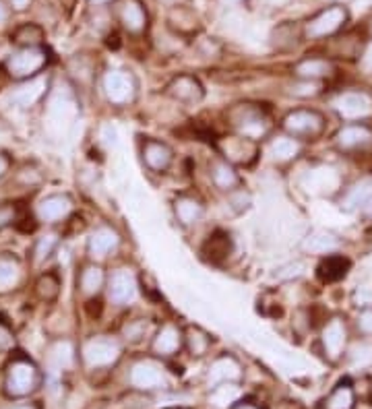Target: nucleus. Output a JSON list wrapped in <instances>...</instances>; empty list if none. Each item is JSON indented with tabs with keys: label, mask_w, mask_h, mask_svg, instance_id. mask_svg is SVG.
Instances as JSON below:
<instances>
[{
	"label": "nucleus",
	"mask_w": 372,
	"mask_h": 409,
	"mask_svg": "<svg viewBox=\"0 0 372 409\" xmlns=\"http://www.w3.org/2000/svg\"><path fill=\"white\" fill-rule=\"evenodd\" d=\"M348 8L342 4H333L323 8L319 15H315L306 27H304V35L310 39H321V37H329L333 33H337L346 23H348Z\"/></svg>",
	"instance_id": "obj_13"
},
{
	"label": "nucleus",
	"mask_w": 372,
	"mask_h": 409,
	"mask_svg": "<svg viewBox=\"0 0 372 409\" xmlns=\"http://www.w3.org/2000/svg\"><path fill=\"white\" fill-rule=\"evenodd\" d=\"M331 110L344 122H366L372 118V91L371 89H346L331 100Z\"/></svg>",
	"instance_id": "obj_4"
},
{
	"label": "nucleus",
	"mask_w": 372,
	"mask_h": 409,
	"mask_svg": "<svg viewBox=\"0 0 372 409\" xmlns=\"http://www.w3.org/2000/svg\"><path fill=\"white\" fill-rule=\"evenodd\" d=\"M242 376H245V372H242V364L238 362V358L232 354H222L211 362V366L207 370V385H209V389H215L220 385L240 383Z\"/></svg>",
	"instance_id": "obj_16"
},
{
	"label": "nucleus",
	"mask_w": 372,
	"mask_h": 409,
	"mask_svg": "<svg viewBox=\"0 0 372 409\" xmlns=\"http://www.w3.org/2000/svg\"><path fill=\"white\" fill-rule=\"evenodd\" d=\"M362 69L366 73H372V42L366 46L364 54H362Z\"/></svg>",
	"instance_id": "obj_51"
},
{
	"label": "nucleus",
	"mask_w": 372,
	"mask_h": 409,
	"mask_svg": "<svg viewBox=\"0 0 372 409\" xmlns=\"http://www.w3.org/2000/svg\"><path fill=\"white\" fill-rule=\"evenodd\" d=\"M354 298H356L358 306H364V308H366V306H371L372 304V291L366 285L360 287V289H356V296H354Z\"/></svg>",
	"instance_id": "obj_49"
},
{
	"label": "nucleus",
	"mask_w": 372,
	"mask_h": 409,
	"mask_svg": "<svg viewBox=\"0 0 372 409\" xmlns=\"http://www.w3.org/2000/svg\"><path fill=\"white\" fill-rule=\"evenodd\" d=\"M48 87H50V83H48V79H44V77L29 79V81L23 83L19 89H15L12 102H15L17 106H21V108H31V106H35V104L48 93Z\"/></svg>",
	"instance_id": "obj_29"
},
{
	"label": "nucleus",
	"mask_w": 372,
	"mask_h": 409,
	"mask_svg": "<svg viewBox=\"0 0 372 409\" xmlns=\"http://www.w3.org/2000/svg\"><path fill=\"white\" fill-rule=\"evenodd\" d=\"M170 25H172L178 33H193V31H197V17H195L191 10L178 6V8H174L172 15H170Z\"/></svg>",
	"instance_id": "obj_39"
},
{
	"label": "nucleus",
	"mask_w": 372,
	"mask_h": 409,
	"mask_svg": "<svg viewBox=\"0 0 372 409\" xmlns=\"http://www.w3.org/2000/svg\"><path fill=\"white\" fill-rule=\"evenodd\" d=\"M8 409H37L35 406H17V408H8Z\"/></svg>",
	"instance_id": "obj_58"
},
{
	"label": "nucleus",
	"mask_w": 372,
	"mask_h": 409,
	"mask_svg": "<svg viewBox=\"0 0 372 409\" xmlns=\"http://www.w3.org/2000/svg\"><path fill=\"white\" fill-rule=\"evenodd\" d=\"M356 391L350 381H339L333 391L319 403V409H354Z\"/></svg>",
	"instance_id": "obj_31"
},
{
	"label": "nucleus",
	"mask_w": 372,
	"mask_h": 409,
	"mask_svg": "<svg viewBox=\"0 0 372 409\" xmlns=\"http://www.w3.org/2000/svg\"><path fill=\"white\" fill-rule=\"evenodd\" d=\"M139 155L143 165L151 174H168L174 165V149L155 136H141L139 138Z\"/></svg>",
	"instance_id": "obj_11"
},
{
	"label": "nucleus",
	"mask_w": 372,
	"mask_h": 409,
	"mask_svg": "<svg viewBox=\"0 0 372 409\" xmlns=\"http://www.w3.org/2000/svg\"><path fill=\"white\" fill-rule=\"evenodd\" d=\"M372 194V182L362 180L356 182L354 186H350L344 197H342V209L344 211H360L364 207V203L369 201V197Z\"/></svg>",
	"instance_id": "obj_32"
},
{
	"label": "nucleus",
	"mask_w": 372,
	"mask_h": 409,
	"mask_svg": "<svg viewBox=\"0 0 372 409\" xmlns=\"http://www.w3.org/2000/svg\"><path fill=\"white\" fill-rule=\"evenodd\" d=\"M350 271V261L339 257V255H329L323 259V263L319 265V277L327 283H333V281H339L344 279L346 275Z\"/></svg>",
	"instance_id": "obj_33"
},
{
	"label": "nucleus",
	"mask_w": 372,
	"mask_h": 409,
	"mask_svg": "<svg viewBox=\"0 0 372 409\" xmlns=\"http://www.w3.org/2000/svg\"><path fill=\"white\" fill-rule=\"evenodd\" d=\"M21 265L15 257H0V293H6L19 285Z\"/></svg>",
	"instance_id": "obj_35"
},
{
	"label": "nucleus",
	"mask_w": 372,
	"mask_h": 409,
	"mask_svg": "<svg viewBox=\"0 0 372 409\" xmlns=\"http://www.w3.org/2000/svg\"><path fill=\"white\" fill-rule=\"evenodd\" d=\"M172 213L178 226L182 228H195L205 217V203L201 197L191 192H180L172 201Z\"/></svg>",
	"instance_id": "obj_17"
},
{
	"label": "nucleus",
	"mask_w": 372,
	"mask_h": 409,
	"mask_svg": "<svg viewBox=\"0 0 372 409\" xmlns=\"http://www.w3.org/2000/svg\"><path fill=\"white\" fill-rule=\"evenodd\" d=\"M4 19H6V10H4V6L0 4V25L4 23Z\"/></svg>",
	"instance_id": "obj_57"
},
{
	"label": "nucleus",
	"mask_w": 372,
	"mask_h": 409,
	"mask_svg": "<svg viewBox=\"0 0 372 409\" xmlns=\"http://www.w3.org/2000/svg\"><path fill=\"white\" fill-rule=\"evenodd\" d=\"M302 186L312 194L327 197V194H333L342 188V176L333 167L319 165V167H312L304 174Z\"/></svg>",
	"instance_id": "obj_19"
},
{
	"label": "nucleus",
	"mask_w": 372,
	"mask_h": 409,
	"mask_svg": "<svg viewBox=\"0 0 372 409\" xmlns=\"http://www.w3.org/2000/svg\"><path fill=\"white\" fill-rule=\"evenodd\" d=\"M228 127L234 135L245 136L250 140H265L273 136V118L269 114V110L263 104H254V102H240L234 104L228 114H226Z\"/></svg>",
	"instance_id": "obj_1"
},
{
	"label": "nucleus",
	"mask_w": 372,
	"mask_h": 409,
	"mask_svg": "<svg viewBox=\"0 0 372 409\" xmlns=\"http://www.w3.org/2000/svg\"><path fill=\"white\" fill-rule=\"evenodd\" d=\"M73 354L75 352H73V345L69 341H58L50 352V360L56 368H67L73 362Z\"/></svg>",
	"instance_id": "obj_43"
},
{
	"label": "nucleus",
	"mask_w": 372,
	"mask_h": 409,
	"mask_svg": "<svg viewBox=\"0 0 372 409\" xmlns=\"http://www.w3.org/2000/svg\"><path fill=\"white\" fill-rule=\"evenodd\" d=\"M149 331H151V318L136 316V318H130V320L124 322L123 329H121V335H123V339L128 345H136V343L145 341Z\"/></svg>",
	"instance_id": "obj_34"
},
{
	"label": "nucleus",
	"mask_w": 372,
	"mask_h": 409,
	"mask_svg": "<svg viewBox=\"0 0 372 409\" xmlns=\"http://www.w3.org/2000/svg\"><path fill=\"white\" fill-rule=\"evenodd\" d=\"M184 349V327L176 322H161L153 335H151V345L149 352L153 358L159 360H170L178 356Z\"/></svg>",
	"instance_id": "obj_12"
},
{
	"label": "nucleus",
	"mask_w": 372,
	"mask_h": 409,
	"mask_svg": "<svg viewBox=\"0 0 372 409\" xmlns=\"http://www.w3.org/2000/svg\"><path fill=\"white\" fill-rule=\"evenodd\" d=\"M230 2H238V0H230Z\"/></svg>",
	"instance_id": "obj_60"
},
{
	"label": "nucleus",
	"mask_w": 372,
	"mask_h": 409,
	"mask_svg": "<svg viewBox=\"0 0 372 409\" xmlns=\"http://www.w3.org/2000/svg\"><path fill=\"white\" fill-rule=\"evenodd\" d=\"M211 401L218 408H232L238 401V383H228L211 389Z\"/></svg>",
	"instance_id": "obj_40"
},
{
	"label": "nucleus",
	"mask_w": 372,
	"mask_h": 409,
	"mask_svg": "<svg viewBox=\"0 0 372 409\" xmlns=\"http://www.w3.org/2000/svg\"><path fill=\"white\" fill-rule=\"evenodd\" d=\"M73 211V201L69 194H52L46 197L39 205H37V219L46 221V224H56L62 221L71 215Z\"/></svg>",
	"instance_id": "obj_24"
},
{
	"label": "nucleus",
	"mask_w": 372,
	"mask_h": 409,
	"mask_svg": "<svg viewBox=\"0 0 372 409\" xmlns=\"http://www.w3.org/2000/svg\"><path fill=\"white\" fill-rule=\"evenodd\" d=\"M207 172H209V180H211V184H213L220 192L230 194V192L238 190L240 186H245V182H242V176H240L238 167H236V165H232L230 161L222 159V157H218V159L209 161Z\"/></svg>",
	"instance_id": "obj_20"
},
{
	"label": "nucleus",
	"mask_w": 372,
	"mask_h": 409,
	"mask_svg": "<svg viewBox=\"0 0 372 409\" xmlns=\"http://www.w3.org/2000/svg\"><path fill=\"white\" fill-rule=\"evenodd\" d=\"M50 62V54L48 50L35 46V48H21L19 52L10 54L6 58V73L12 79L19 81H29L33 79L46 64Z\"/></svg>",
	"instance_id": "obj_10"
},
{
	"label": "nucleus",
	"mask_w": 372,
	"mask_h": 409,
	"mask_svg": "<svg viewBox=\"0 0 372 409\" xmlns=\"http://www.w3.org/2000/svg\"><path fill=\"white\" fill-rule=\"evenodd\" d=\"M230 409H265V408H260L256 401H252V399H238L234 406Z\"/></svg>",
	"instance_id": "obj_52"
},
{
	"label": "nucleus",
	"mask_w": 372,
	"mask_h": 409,
	"mask_svg": "<svg viewBox=\"0 0 372 409\" xmlns=\"http://www.w3.org/2000/svg\"><path fill=\"white\" fill-rule=\"evenodd\" d=\"M8 165H10V161H8V157L4 155V153H0V178L6 174V170H8Z\"/></svg>",
	"instance_id": "obj_54"
},
{
	"label": "nucleus",
	"mask_w": 372,
	"mask_h": 409,
	"mask_svg": "<svg viewBox=\"0 0 372 409\" xmlns=\"http://www.w3.org/2000/svg\"><path fill=\"white\" fill-rule=\"evenodd\" d=\"M325 91L323 81H306V79H296L292 85H287L285 93L298 100H312L319 98Z\"/></svg>",
	"instance_id": "obj_38"
},
{
	"label": "nucleus",
	"mask_w": 372,
	"mask_h": 409,
	"mask_svg": "<svg viewBox=\"0 0 372 409\" xmlns=\"http://www.w3.org/2000/svg\"><path fill=\"white\" fill-rule=\"evenodd\" d=\"M327 129V118L315 108H294L279 120V131L298 140H317Z\"/></svg>",
	"instance_id": "obj_2"
},
{
	"label": "nucleus",
	"mask_w": 372,
	"mask_h": 409,
	"mask_svg": "<svg viewBox=\"0 0 372 409\" xmlns=\"http://www.w3.org/2000/svg\"><path fill=\"white\" fill-rule=\"evenodd\" d=\"M342 242L335 234L331 232H325V230H319V232H312L304 238L302 242V251L308 253V255H315V257H329V255H335L339 251Z\"/></svg>",
	"instance_id": "obj_26"
},
{
	"label": "nucleus",
	"mask_w": 372,
	"mask_h": 409,
	"mask_svg": "<svg viewBox=\"0 0 372 409\" xmlns=\"http://www.w3.org/2000/svg\"><path fill=\"white\" fill-rule=\"evenodd\" d=\"M10 345H12V333L8 331V327H6V325H2V322H0V349L10 347Z\"/></svg>",
	"instance_id": "obj_50"
},
{
	"label": "nucleus",
	"mask_w": 372,
	"mask_h": 409,
	"mask_svg": "<svg viewBox=\"0 0 372 409\" xmlns=\"http://www.w3.org/2000/svg\"><path fill=\"white\" fill-rule=\"evenodd\" d=\"M271 42L277 50H292L296 46V33L292 25H281L273 31Z\"/></svg>",
	"instance_id": "obj_44"
},
{
	"label": "nucleus",
	"mask_w": 372,
	"mask_h": 409,
	"mask_svg": "<svg viewBox=\"0 0 372 409\" xmlns=\"http://www.w3.org/2000/svg\"><path fill=\"white\" fill-rule=\"evenodd\" d=\"M19 219V207L15 203H0V232L15 226Z\"/></svg>",
	"instance_id": "obj_46"
},
{
	"label": "nucleus",
	"mask_w": 372,
	"mask_h": 409,
	"mask_svg": "<svg viewBox=\"0 0 372 409\" xmlns=\"http://www.w3.org/2000/svg\"><path fill=\"white\" fill-rule=\"evenodd\" d=\"M346 358L352 370H369L372 368V343H354L346 352Z\"/></svg>",
	"instance_id": "obj_37"
},
{
	"label": "nucleus",
	"mask_w": 372,
	"mask_h": 409,
	"mask_svg": "<svg viewBox=\"0 0 372 409\" xmlns=\"http://www.w3.org/2000/svg\"><path fill=\"white\" fill-rule=\"evenodd\" d=\"M108 283V277H106V271L98 265V263H89L85 265L79 277H77V287L79 291L85 296V298H96L102 293V289L106 287Z\"/></svg>",
	"instance_id": "obj_27"
},
{
	"label": "nucleus",
	"mask_w": 372,
	"mask_h": 409,
	"mask_svg": "<svg viewBox=\"0 0 372 409\" xmlns=\"http://www.w3.org/2000/svg\"><path fill=\"white\" fill-rule=\"evenodd\" d=\"M104 140L108 143V145H116V131H114V127H106L104 129Z\"/></svg>",
	"instance_id": "obj_53"
},
{
	"label": "nucleus",
	"mask_w": 372,
	"mask_h": 409,
	"mask_svg": "<svg viewBox=\"0 0 372 409\" xmlns=\"http://www.w3.org/2000/svg\"><path fill=\"white\" fill-rule=\"evenodd\" d=\"M252 205V194L248 192L245 186H240L238 190L228 194V207L236 213V215H245Z\"/></svg>",
	"instance_id": "obj_42"
},
{
	"label": "nucleus",
	"mask_w": 372,
	"mask_h": 409,
	"mask_svg": "<svg viewBox=\"0 0 372 409\" xmlns=\"http://www.w3.org/2000/svg\"><path fill=\"white\" fill-rule=\"evenodd\" d=\"M39 383H42V374H39L37 366L29 358L19 356L6 368L4 393L12 399H21V397L35 393Z\"/></svg>",
	"instance_id": "obj_3"
},
{
	"label": "nucleus",
	"mask_w": 372,
	"mask_h": 409,
	"mask_svg": "<svg viewBox=\"0 0 372 409\" xmlns=\"http://www.w3.org/2000/svg\"><path fill=\"white\" fill-rule=\"evenodd\" d=\"M163 93L184 106H197L205 100V87L195 75H176L166 85Z\"/></svg>",
	"instance_id": "obj_15"
},
{
	"label": "nucleus",
	"mask_w": 372,
	"mask_h": 409,
	"mask_svg": "<svg viewBox=\"0 0 372 409\" xmlns=\"http://www.w3.org/2000/svg\"><path fill=\"white\" fill-rule=\"evenodd\" d=\"M215 149L222 159L230 161L236 167H252L260 157V147L256 140H250L234 133L218 138Z\"/></svg>",
	"instance_id": "obj_9"
},
{
	"label": "nucleus",
	"mask_w": 372,
	"mask_h": 409,
	"mask_svg": "<svg viewBox=\"0 0 372 409\" xmlns=\"http://www.w3.org/2000/svg\"><path fill=\"white\" fill-rule=\"evenodd\" d=\"M83 362L87 368L98 370V368H112L121 362L123 358V343L116 337L110 335H96L85 341L81 349Z\"/></svg>",
	"instance_id": "obj_7"
},
{
	"label": "nucleus",
	"mask_w": 372,
	"mask_h": 409,
	"mask_svg": "<svg viewBox=\"0 0 372 409\" xmlns=\"http://www.w3.org/2000/svg\"><path fill=\"white\" fill-rule=\"evenodd\" d=\"M302 271H304V265L298 263V261H294V263H287L281 269H277L275 277H279V279H296V277L302 275Z\"/></svg>",
	"instance_id": "obj_48"
},
{
	"label": "nucleus",
	"mask_w": 372,
	"mask_h": 409,
	"mask_svg": "<svg viewBox=\"0 0 372 409\" xmlns=\"http://www.w3.org/2000/svg\"><path fill=\"white\" fill-rule=\"evenodd\" d=\"M42 39H44V31L33 23H27L15 31V42L23 48H35L42 44Z\"/></svg>",
	"instance_id": "obj_41"
},
{
	"label": "nucleus",
	"mask_w": 372,
	"mask_h": 409,
	"mask_svg": "<svg viewBox=\"0 0 372 409\" xmlns=\"http://www.w3.org/2000/svg\"><path fill=\"white\" fill-rule=\"evenodd\" d=\"M362 213H364L366 217H372V194L369 197V201L364 203V207H362Z\"/></svg>",
	"instance_id": "obj_56"
},
{
	"label": "nucleus",
	"mask_w": 372,
	"mask_h": 409,
	"mask_svg": "<svg viewBox=\"0 0 372 409\" xmlns=\"http://www.w3.org/2000/svg\"><path fill=\"white\" fill-rule=\"evenodd\" d=\"M121 242H123V238L112 226H102L89 236V240H87V255L94 261L108 259L112 253H116L121 248Z\"/></svg>",
	"instance_id": "obj_21"
},
{
	"label": "nucleus",
	"mask_w": 372,
	"mask_h": 409,
	"mask_svg": "<svg viewBox=\"0 0 372 409\" xmlns=\"http://www.w3.org/2000/svg\"><path fill=\"white\" fill-rule=\"evenodd\" d=\"M60 287H62V283L56 273H44L35 281V296L42 302H54L60 296Z\"/></svg>",
	"instance_id": "obj_36"
},
{
	"label": "nucleus",
	"mask_w": 372,
	"mask_h": 409,
	"mask_svg": "<svg viewBox=\"0 0 372 409\" xmlns=\"http://www.w3.org/2000/svg\"><path fill=\"white\" fill-rule=\"evenodd\" d=\"M102 91L112 106L126 108L132 106L139 98V81L130 71L112 69L102 77Z\"/></svg>",
	"instance_id": "obj_6"
},
{
	"label": "nucleus",
	"mask_w": 372,
	"mask_h": 409,
	"mask_svg": "<svg viewBox=\"0 0 372 409\" xmlns=\"http://www.w3.org/2000/svg\"><path fill=\"white\" fill-rule=\"evenodd\" d=\"M108 298L114 306H130L139 296V279L132 269L123 267L112 271L106 283Z\"/></svg>",
	"instance_id": "obj_14"
},
{
	"label": "nucleus",
	"mask_w": 372,
	"mask_h": 409,
	"mask_svg": "<svg viewBox=\"0 0 372 409\" xmlns=\"http://www.w3.org/2000/svg\"><path fill=\"white\" fill-rule=\"evenodd\" d=\"M203 259L211 265H224L226 259L232 255V238L226 232H215L203 244Z\"/></svg>",
	"instance_id": "obj_28"
},
{
	"label": "nucleus",
	"mask_w": 372,
	"mask_h": 409,
	"mask_svg": "<svg viewBox=\"0 0 372 409\" xmlns=\"http://www.w3.org/2000/svg\"><path fill=\"white\" fill-rule=\"evenodd\" d=\"M304 151L302 140L294 138V136L285 135H273L269 138V155L277 165H287L292 161H296Z\"/></svg>",
	"instance_id": "obj_22"
},
{
	"label": "nucleus",
	"mask_w": 372,
	"mask_h": 409,
	"mask_svg": "<svg viewBox=\"0 0 372 409\" xmlns=\"http://www.w3.org/2000/svg\"><path fill=\"white\" fill-rule=\"evenodd\" d=\"M296 79H306V81H323L327 77H331L335 73V66L331 60L327 58H319V56H310L300 60L298 64H294L292 69Z\"/></svg>",
	"instance_id": "obj_25"
},
{
	"label": "nucleus",
	"mask_w": 372,
	"mask_h": 409,
	"mask_svg": "<svg viewBox=\"0 0 372 409\" xmlns=\"http://www.w3.org/2000/svg\"><path fill=\"white\" fill-rule=\"evenodd\" d=\"M371 143L372 129L369 125H364V122H348L333 135V145L342 153L360 151V149H364Z\"/></svg>",
	"instance_id": "obj_18"
},
{
	"label": "nucleus",
	"mask_w": 372,
	"mask_h": 409,
	"mask_svg": "<svg viewBox=\"0 0 372 409\" xmlns=\"http://www.w3.org/2000/svg\"><path fill=\"white\" fill-rule=\"evenodd\" d=\"M91 2H96V4H102V2H108V0H91Z\"/></svg>",
	"instance_id": "obj_59"
},
{
	"label": "nucleus",
	"mask_w": 372,
	"mask_h": 409,
	"mask_svg": "<svg viewBox=\"0 0 372 409\" xmlns=\"http://www.w3.org/2000/svg\"><path fill=\"white\" fill-rule=\"evenodd\" d=\"M56 244H58V238H56L54 234H48V236L39 238V240L35 242V248H33V259H35V263H44L46 259H50L52 253H54V248H56Z\"/></svg>",
	"instance_id": "obj_45"
},
{
	"label": "nucleus",
	"mask_w": 372,
	"mask_h": 409,
	"mask_svg": "<svg viewBox=\"0 0 372 409\" xmlns=\"http://www.w3.org/2000/svg\"><path fill=\"white\" fill-rule=\"evenodd\" d=\"M128 385L141 393H153L170 387V376L159 358H141L128 370Z\"/></svg>",
	"instance_id": "obj_5"
},
{
	"label": "nucleus",
	"mask_w": 372,
	"mask_h": 409,
	"mask_svg": "<svg viewBox=\"0 0 372 409\" xmlns=\"http://www.w3.org/2000/svg\"><path fill=\"white\" fill-rule=\"evenodd\" d=\"M371 29H372V25H371Z\"/></svg>",
	"instance_id": "obj_61"
},
{
	"label": "nucleus",
	"mask_w": 372,
	"mask_h": 409,
	"mask_svg": "<svg viewBox=\"0 0 372 409\" xmlns=\"http://www.w3.org/2000/svg\"><path fill=\"white\" fill-rule=\"evenodd\" d=\"M356 325L360 329L362 335H369L372 337V306H366L358 312V318H356Z\"/></svg>",
	"instance_id": "obj_47"
},
{
	"label": "nucleus",
	"mask_w": 372,
	"mask_h": 409,
	"mask_svg": "<svg viewBox=\"0 0 372 409\" xmlns=\"http://www.w3.org/2000/svg\"><path fill=\"white\" fill-rule=\"evenodd\" d=\"M348 335H350L348 322L342 314H333L327 318L319 335V347L327 362L337 364L344 360L348 352Z\"/></svg>",
	"instance_id": "obj_8"
},
{
	"label": "nucleus",
	"mask_w": 372,
	"mask_h": 409,
	"mask_svg": "<svg viewBox=\"0 0 372 409\" xmlns=\"http://www.w3.org/2000/svg\"><path fill=\"white\" fill-rule=\"evenodd\" d=\"M121 23L128 33H143L147 27V12L139 0H123L121 4Z\"/></svg>",
	"instance_id": "obj_30"
},
{
	"label": "nucleus",
	"mask_w": 372,
	"mask_h": 409,
	"mask_svg": "<svg viewBox=\"0 0 372 409\" xmlns=\"http://www.w3.org/2000/svg\"><path fill=\"white\" fill-rule=\"evenodd\" d=\"M213 343H215L213 335L207 329H203L201 325H186L184 327V352L191 358H195V360L205 358L211 352Z\"/></svg>",
	"instance_id": "obj_23"
},
{
	"label": "nucleus",
	"mask_w": 372,
	"mask_h": 409,
	"mask_svg": "<svg viewBox=\"0 0 372 409\" xmlns=\"http://www.w3.org/2000/svg\"><path fill=\"white\" fill-rule=\"evenodd\" d=\"M12 2V6L17 8V10H23V8H27L29 6V2L31 0H10Z\"/></svg>",
	"instance_id": "obj_55"
}]
</instances>
